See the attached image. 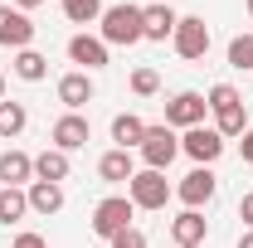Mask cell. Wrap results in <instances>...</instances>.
Here are the masks:
<instances>
[{
  "label": "cell",
  "instance_id": "1",
  "mask_svg": "<svg viewBox=\"0 0 253 248\" xmlns=\"http://www.w3.org/2000/svg\"><path fill=\"white\" fill-rule=\"evenodd\" d=\"M97 25H102V44H107V49H112V44H117V49H131V44L146 39V34H141V5H107Z\"/></svg>",
  "mask_w": 253,
  "mask_h": 248
},
{
  "label": "cell",
  "instance_id": "2",
  "mask_svg": "<svg viewBox=\"0 0 253 248\" xmlns=\"http://www.w3.org/2000/svg\"><path fill=\"white\" fill-rule=\"evenodd\" d=\"M175 195V185L166 180V170H136L126 180V200L136 209H166V200Z\"/></svg>",
  "mask_w": 253,
  "mask_h": 248
},
{
  "label": "cell",
  "instance_id": "3",
  "mask_svg": "<svg viewBox=\"0 0 253 248\" xmlns=\"http://www.w3.org/2000/svg\"><path fill=\"white\" fill-rule=\"evenodd\" d=\"M131 214H136V205H131L126 195H107V200L93 209V219H88V224H93L97 239H107V244H112L117 234H126V229H131Z\"/></svg>",
  "mask_w": 253,
  "mask_h": 248
},
{
  "label": "cell",
  "instance_id": "4",
  "mask_svg": "<svg viewBox=\"0 0 253 248\" xmlns=\"http://www.w3.org/2000/svg\"><path fill=\"white\" fill-rule=\"evenodd\" d=\"M141 161H146V170H166L175 156H180V136H175V126H146V136H141Z\"/></svg>",
  "mask_w": 253,
  "mask_h": 248
},
{
  "label": "cell",
  "instance_id": "5",
  "mask_svg": "<svg viewBox=\"0 0 253 248\" xmlns=\"http://www.w3.org/2000/svg\"><path fill=\"white\" fill-rule=\"evenodd\" d=\"M170 49H175L185 63H200L205 54H210V25H205L200 15H180V25H175V34H170Z\"/></svg>",
  "mask_w": 253,
  "mask_h": 248
},
{
  "label": "cell",
  "instance_id": "6",
  "mask_svg": "<svg viewBox=\"0 0 253 248\" xmlns=\"http://www.w3.org/2000/svg\"><path fill=\"white\" fill-rule=\"evenodd\" d=\"M205 112H210V102L205 93H175L166 102V126H175V131H190V126H205Z\"/></svg>",
  "mask_w": 253,
  "mask_h": 248
},
{
  "label": "cell",
  "instance_id": "7",
  "mask_svg": "<svg viewBox=\"0 0 253 248\" xmlns=\"http://www.w3.org/2000/svg\"><path fill=\"white\" fill-rule=\"evenodd\" d=\"M214 190H219V180H214V170L210 165H195L185 180L175 185V200L185 205V209H205L210 200H214Z\"/></svg>",
  "mask_w": 253,
  "mask_h": 248
},
{
  "label": "cell",
  "instance_id": "8",
  "mask_svg": "<svg viewBox=\"0 0 253 248\" xmlns=\"http://www.w3.org/2000/svg\"><path fill=\"white\" fill-rule=\"evenodd\" d=\"M180 151L195 161V165H214L224 156V136L214 131V126H190L185 136H180Z\"/></svg>",
  "mask_w": 253,
  "mask_h": 248
},
{
  "label": "cell",
  "instance_id": "9",
  "mask_svg": "<svg viewBox=\"0 0 253 248\" xmlns=\"http://www.w3.org/2000/svg\"><path fill=\"white\" fill-rule=\"evenodd\" d=\"M30 39H34V25H30V15L25 10H15V5H0V49H30Z\"/></svg>",
  "mask_w": 253,
  "mask_h": 248
},
{
  "label": "cell",
  "instance_id": "10",
  "mask_svg": "<svg viewBox=\"0 0 253 248\" xmlns=\"http://www.w3.org/2000/svg\"><path fill=\"white\" fill-rule=\"evenodd\" d=\"M49 136H54V146H59V151H83V146L93 141V126H88L83 112H63Z\"/></svg>",
  "mask_w": 253,
  "mask_h": 248
},
{
  "label": "cell",
  "instance_id": "11",
  "mask_svg": "<svg viewBox=\"0 0 253 248\" xmlns=\"http://www.w3.org/2000/svg\"><path fill=\"white\" fill-rule=\"evenodd\" d=\"M93 97H97V88H93V73L73 68V73H63V78H59V102L68 107V112H83V107H88Z\"/></svg>",
  "mask_w": 253,
  "mask_h": 248
},
{
  "label": "cell",
  "instance_id": "12",
  "mask_svg": "<svg viewBox=\"0 0 253 248\" xmlns=\"http://www.w3.org/2000/svg\"><path fill=\"white\" fill-rule=\"evenodd\" d=\"M68 59L78 63L83 73L107 68V44H102V34H73V39H68Z\"/></svg>",
  "mask_w": 253,
  "mask_h": 248
},
{
  "label": "cell",
  "instance_id": "13",
  "mask_svg": "<svg viewBox=\"0 0 253 248\" xmlns=\"http://www.w3.org/2000/svg\"><path fill=\"white\" fill-rule=\"evenodd\" d=\"M170 239H175V248H205V239H210V219L200 214V209L175 214V219H170Z\"/></svg>",
  "mask_w": 253,
  "mask_h": 248
},
{
  "label": "cell",
  "instance_id": "14",
  "mask_svg": "<svg viewBox=\"0 0 253 248\" xmlns=\"http://www.w3.org/2000/svg\"><path fill=\"white\" fill-rule=\"evenodd\" d=\"M175 25H180V15L161 0V5H141V34L151 39V44H166L170 34H175Z\"/></svg>",
  "mask_w": 253,
  "mask_h": 248
},
{
  "label": "cell",
  "instance_id": "15",
  "mask_svg": "<svg viewBox=\"0 0 253 248\" xmlns=\"http://www.w3.org/2000/svg\"><path fill=\"white\" fill-rule=\"evenodd\" d=\"M34 180V156H25V151H0V185H15V190H25Z\"/></svg>",
  "mask_w": 253,
  "mask_h": 248
},
{
  "label": "cell",
  "instance_id": "16",
  "mask_svg": "<svg viewBox=\"0 0 253 248\" xmlns=\"http://www.w3.org/2000/svg\"><path fill=\"white\" fill-rule=\"evenodd\" d=\"M97 175H102L107 185H126V180L136 175V156H131V151H122V146H112V151L97 161Z\"/></svg>",
  "mask_w": 253,
  "mask_h": 248
},
{
  "label": "cell",
  "instance_id": "17",
  "mask_svg": "<svg viewBox=\"0 0 253 248\" xmlns=\"http://www.w3.org/2000/svg\"><path fill=\"white\" fill-rule=\"evenodd\" d=\"M25 195H30V209H34V214H44V219L63 209V185H54V180H30Z\"/></svg>",
  "mask_w": 253,
  "mask_h": 248
},
{
  "label": "cell",
  "instance_id": "18",
  "mask_svg": "<svg viewBox=\"0 0 253 248\" xmlns=\"http://www.w3.org/2000/svg\"><path fill=\"white\" fill-rule=\"evenodd\" d=\"M68 151H59V146H49V151L34 156V180H54V185H63L68 180Z\"/></svg>",
  "mask_w": 253,
  "mask_h": 248
},
{
  "label": "cell",
  "instance_id": "19",
  "mask_svg": "<svg viewBox=\"0 0 253 248\" xmlns=\"http://www.w3.org/2000/svg\"><path fill=\"white\" fill-rule=\"evenodd\" d=\"M141 136H146V122H141L136 112H117V117H112V141H117L122 151H136Z\"/></svg>",
  "mask_w": 253,
  "mask_h": 248
},
{
  "label": "cell",
  "instance_id": "20",
  "mask_svg": "<svg viewBox=\"0 0 253 248\" xmlns=\"http://www.w3.org/2000/svg\"><path fill=\"white\" fill-rule=\"evenodd\" d=\"M25 126H30V107L15 102V97H5V102H0V141H15Z\"/></svg>",
  "mask_w": 253,
  "mask_h": 248
},
{
  "label": "cell",
  "instance_id": "21",
  "mask_svg": "<svg viewBox=\"0 0 253 248\" xmlns=\"http://www.w3.org/2000/svg\"><path fill=\"white\" fill-rule=\"evenodd\" d=\"M10 68H15V78H25V83H44V78H49V59H44L39 49H20Z\"/></svg>",
  "mask_w": 253,
  "mask_h": 248
},
{
  "label": "cell",
  "instance_id": "22",
  "mask_svg": "<svg viewBox=\"0 0 253 248\" xmlns=\"http://www.w3.org/2000/svg\"><path fill=\"white\" fill-rule=\"evenodd\" d=\"M30 214V195L15 185H0V224L10 229V224H20V219Z\"/></svg>",
  "mask_w": 253,
  "mask_h": 248
},
{
  "label": "cell",
  "instance_id": "23",
  "mask_svg": "<svg viewBox=\"0 0 253 248\" xmlns=\"http://www.w3.org/2000/svg\"><path fill=\"white\" fill-rule=\"evenodd\" d=\"M102 0H63V20L68 25H93V20H102Z\"/></svg>",
  "mask_w": 253,
  "mask_h": 248
},
{
  "label": "cell",
  "instance_id": "24",
  "mask_svg": "<svg viewBox=\"0 0 253 248\" xmlns=\"http://www.w3.org/2000/svg\"><path fill=\"white\" fill-rule=\"evenodd\" d=\"M229 68H239V73H253V30L229 39Z\"/></svg>",
  "mask_w": 253,
  "mask_h": 248
},
{
  "label": "cell",
  "instance_id": "25",
  "mask_svg": "<svg viewBox=\"0 0 253 248\" xmlns=\"http://www.w3.org/2000/svg\"><path fill=\"white\" fill-rule=\"evenodd\" d=\"M131 93L136 97H156L161 93V73L156 68H136V73H131Z\"/></svg>",
  "mask_w": 253,
  "mask_h": 248
},
{
  "label": "cell",
  "instance_id": "26",
  "mask_svg": "<svg viewBox=\"0 0 253 248\" xmlns=\"http://www.w3.org/2000/svg\"><path fill=\"white\" fill-rule=\"evenodd\" d=\"M107 248H146V234H141V229L131 224V229H126V234H117V239H112Z\"/></svg>",
  "mask_w": 253,
  "mask_h": 248
},
{
  "label": "cell",
  "instance_id": "27",
  "mask_svg": "<svg viewBox=\"0 0 253 248\" xmlns=\"http://www.w3.org/2000/svg\"><path fill=\"white\" fill-rule=\"evenodd\" d=\"M10 248H49V239L34 234V229H25V234H15V244H10Z\"/></svg>",
  "mask_w": 253,
  "mask_h": 248
},
{
  "label": "cell",
  "instance_id": "28",
  "mask_svg": "<svg viewBox=\"0 0 253 248\" xmlns=\"http://www.w3.org/2000/svg\"><path fill=\"white\" fill-rule=\"evenodd\" d=\"M239 219H244V224H249V229H253V190H249V195H244V200H239Z\"/></svg>",
  "mask_w": 253,
  "mask_h": 248
},
{
  "label": "cell",
  "instance_id": "29",
  "mask_svg": "<svg viewBox=\"0 0 253 248\" xmlns=\"http://www.w3.org/2000/svg\"><path fill=\"white\" fill-rule=\"evenodd\" d=\"M239 151H244V161H249V165H253V126H249V131H244V136H239Z\"/></svg>",
  "mask_w": 253,
  "mask_h": 248
},
{
  "label": "cell",
  "instance_id": "30",
  "mask_svg": "<svg viewBox=\"0 0 253 248\" xmlns=\"http://www.w3.org/2000/svg\"><path fill=\"white\" fill-rule=\"evenodd\" d=\"M39 5H44V0H15V10H25V15H30V10H39Z\"/></svg>",
  "mask_w": 253,
  "mask_h": 248
},
{
  "label": "cell",
  "instance_id": "31",
  "mask_svg": "<svg viewBox=\"0 0 253 248\" xmlns=\"http://www.w3.org/2000/svg\"><path fill=\"white\" fill-rule=\"evenodd\" d=\"M239 248H253V229H244V234H239Z\"/></svg>",
  "mask_w": 253,
  "mask_h": 248
},
{
  "label": "cell",
  "instance_id": "32",
  "mask_svg": "<svg viewBox=\"0 0 253 248\" xmlns=\"http://www.w3.org/2000/svg\"><path fill=\"white\" fill-rule=\"evenodd\" d=\"M0 102H5V78H0Z\"/></svg>",
  "mask_w": 253,
  "mask_h": 248
},
{
  "label": "cell",
  "instance_id": "33",
  "mask_svg": "<svg viewBox=\"0 0 253 248\" xmlns=\"http://www.w3.org/2000/svg\"><path fill=\"white\" fill-rule=\"evenodd\" d=\"M244 5H249V15H253V0H244Z\"/></svg>",
  "mask_w": 253,
  "mask_h": 248
},
{
  "label": "cell",
  "instance_id": "34",
  "mask_svg": "<svg viewBox=\"0 0 253 248\" xmlns=\"http://www.w3.org/2000/svg\"><path fill=\"white\" fill-rule=\"evenodd\" d=\"M146 5H161V0H146Z\"/></svg>",
  "mask_w": 253,
  "mask_h": 248
}]
</instances>
